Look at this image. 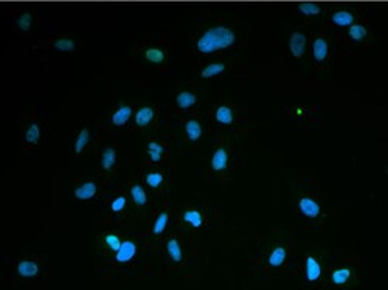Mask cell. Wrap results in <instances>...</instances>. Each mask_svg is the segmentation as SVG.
<instances>
[{"instance_id": "cell-1", "label": "cell", "mask_w": 388, "mask_h": 290, "mask_svg": "<svg viewBox=\"0 0 388 290\" xmlns=\"http://www.w3.org/2000/svg\"><path fill=\"white\" fill-rule=\"evenodd\" d=\"M235 41L236 34L228 26H213L199 37L196 47L200 53L208 54L231 47Z\"/></svg>"}, {"instance_id": "cell-2", "label": "cell", "mask_w": 388, "mask_h": 290, "mask_svg": "<svg viewBox=\"0 0 388 290\" xmlns=\"http://www.w3.org/2000/svg\"><path fill=\"white\" fill-rule=\"evenodd\" d=\"M289 48H290L292 56L297 57V59H300V57L305 54V50H306V36L300 31H294L289 37Z\"/></svg>"}, {"instance_id": "cell-3", "label": "cell", "mask_w": 388, "mask_h": 290, "mask_svg": "<svg viewBox=\"0 0 388 290\" xmlns=\"http://www.w3.org/2000/svg\"><path fill=\"white\" fill-rule=\"evenodd\" d=\"M137 253V245H135L132 240H124L121 242L120 248L115 251V261L116 263H129V261Z\"/></svg>"}, {"instance_id": "cell-4", "label": "cell", "mask_w": 388, "mask_h": 290, "mask_svg": "<svg viewBox=\"0 0 388 290\" xmlns=\"http://www.w3.org/2000/svg\"><path fill=\"white\" fill-rule=\"evenodd\" d=\"M298 208H300V211H302V214H305L306 217H317L320 214V205L310 197L300 199Z\"/></svg>"}, {"instance_id": "cell-5", "label": "cell", "mask_w": 388, "mask_h": 290, "mask_svg": "<svg viewBox=\"0 0 388 290\" xmlns=\"http://www.w3.org/2000/svg\"><path fill=\"white\" fill-rule=\"evenodd\" d=\"M228 165V154L224 148H219L211 157V168L215 171H224Z\"/></svg>"}, {"instance_id": "cell-6", "label": "cell", "mask_w": 388, "mask_h": 290, "mask_svg": "<svg viewBox=\"0 0 388 290\" xmlns=\"http://www.w3.org/2000/svg\"><path fill=\"white\" fill-rule=\"evenodd\" d=\"M322 275V267H320L318 261L314 256L306 258V278L309 281H317Z\"/></svg>"}, {"instance_id": "cell-7", "label": "cell", "mask_w": 388, "mask_h": 290, "mask_svg": "<svg viewBox=\"0 0 388 290\" xmlns=\"http://www.w3.org/2000/svg\"><path fill=\"white\" fill-rule=\"evenodd\" d=\"M96 194V185L93 182H85L75 189V197L80 200H89Z\"/></svg>"}, {"instance_id": "cell-8", "label": "cell", "mask_w": 388, "mask_h": 290, "mask_svg": "<svg viewBox=\"0 0 388 290\" xmlns=\"http://www.w3.org/2000/svg\"><path fill=\"white\" fill-rule=\"evenodd\" d=\"M17 273L22 278H33L39 273V265L33 261H22L17 265Z\"/></svg>"}, {"instance_id": "cell-9", "label": "cell", "mask_w": 388, "mask_h": 290, "mask_svg": "<svg viewBox=\"0 0 388 290\" xmlns=\"http://www.w3.org/2000/svg\"><path fill=\"white\" fill-rule=\"evenodd\" d=\"M312 53L317 61H325L329 53V45L323 37H317L312 44Z\"/></svg>"}, {"instance_id": "cell-10", "label": "cell", "mask_w": 388, "mask_h": 290, "mask_svg": "<svg viewBox=\"0 0 388 290\" xmlns=\"http://www.w3.org/2000/svg\"><path fill=\"white\" fill-rule=\"evenodd\" d=\"M131 115H132V109L129 107V105H121V107H118L113 115H112V123L115 126H123L128 123V120L131 118Z\"/></svg>"}, {"instance_id": "cell-11", "label": "cell", "mask_w": 388, "mask_h": 290, "mask_svg": "<svg viewBox=\"0 0 388 290\" xmlns=\"http://www.w3.org/2000/svg\"><path fill=\"white\" fill-rule=\"evenodd\" d=\"M331 21L337 25V26H349L351 24H354V16L349 13V11H335L333 16H331Z\"/></svg>"}, {"instance_id": "cell-12", "label": "cell", "mask_w": 388, "mask_h": 290, "mask_svg": "<svg viewBox=\"0 0 388 290\" xmlns=\"http://www.w3.org/2000/svg\"><path fill=\"white\" fill-rule=\"evenodd\" d=\"M154 118V109L152 107H141L137 115H135V124L140 128H146V126L152 121Z\"/></svg>"}, {"instance_id": "cell-13", "label": "cell", "mask_w": 388, "mask_h": 290, "mask_svg": "<svg viewBox=\"0 0 388 290\" xmlns=\"http://www.w3.org/2000/svg\"><path fill=\"white\" fill-rule=\"evenodd\" d=\"M185 132L191 141H197L202 135V126L197 120H188L185 124Z\"/></svg>"}, {"instance_id": "cell-14", "label": "cell", "mask_w": 388, "mask_h": 290, "mask_svg": "<svg viewBox=\"0 0 388 290\" xmlns=\"http://www.w3.org/2000/svg\"><path fill=\"white\" fill-rule=\"evenodd\" d=\"M196 95L191 93V92H182L177 95V98H176V103L180 109H190L193 107L194 104H196Z\"/></svg>"}, {"instance_id": "cell-15", "label": "cell", "mask_w": 388, "mask_h": 290, "mask_svg": "<svg viewBox=\"0 0 388 290\" xmlns=\"http://www.w3.org/2000/svg\"><path fill=\"white\" fill-rule=\"evenodd\" d=\"M366 28L363 26V25H360V24H351L349 25V30H348V34H349V37H351L353 41H356V42H360V41H363L365 37H366Z\"/></svg>"}, {"instance_id": "cell-16", "label": "cell", "mask_w": 388, "mask_h": 290, "mask_svg": "<svg viewBox=\"0 0 388 290\" xmlns=\"http://www.w3.org/2000/svg\"><path fill=\"white\" fill-rule=\"evenodd\" d=\"M284 261H286V250H284V247H277V248L270 253V256H269V264H270L272 267H279V265H283Z\"/></svg>"}, {"instance_id": "cell-17", "label": "cell", "mask_w": 388, "mask_h": 290, "mask_svg": "<svg viewBox=\"0 0 388 290\" xmlns=\"http://www.w3.org/2000/svg\"><path fill=\"white\" fill-rule=\"evenodd\" d=\"M166 251H168L169 258L174 261V263H180V261H182V248H180V244L177 242L176 239H169L168 240Z\"/></svg>"}, {"instance_id": "cell-18", "label": "cell", "mask_w": 388, "mask_h": 290, "mask_svg": "<svg viewBox=\"0 0 388 290\" xmlns=\"http://www.w3.org/2000/svg\"><path fill=\"white\" fill-rule=\"evenodd\" d=\"M183 220H185L187 224H190L191 227H194V228L202 227V222H203L202 214H200L197 210H188V211H185V214H183Z\"/></svg>"}, {"instance_id": "cell-19", "label": "cell", "mask_w": 388, "mask_h": 290, "mask_svg": "<svg viewBox=\"0 0 388 290\" xmlns=\"http://www.w3.org/2000/svg\"><path fill=\"white\" fill-rule=\"evenodd\" d=\"M115 161H116V152H115V149L106 148L104 152H103V157H101V166H103V169H106V171L112 169V166L115 165Z\"/></svg>"}, {"instance_id": "cell-20", "label": "cell", "mask_w": 388, "mask_h": 290, "mask_svg": "<svg viewBox=\"0 0 388 290\" xmlns=\"http://www.w3.org/2000/svg\"><path fill=\"white\" fill-rule=\"evenodd\" d=\"M349 278H351V270H349V268H337V270H334V272H333V276H331L333 283H334L335 286H342V284H345Z\"/></svg>"}, {"instance_id": "cell-21", "label": "cell", "mask_w": 388, "mask_h": 290, "mask_svg": "<svg viewBox=\"0 0 388 290\" xmlns=\"http://www.w3.org/2000/svg\"><path fill=\"white\" fill-rule=\"evenodd\" d=\"M216 121L221 124H230L233 121V112L227 105H219L216 109Z\"/></svg>"}, {"instance_id": "cell-22", "label": "cell", "mask_w": 388, "mask_h": 290, "mask_svg": "<svg viewBox=\"0 0 388 290\" xmlns=\"http://www.w3.org/2000/svg\"><path fill=\"white\" fill-rule=\"evenodd\" d=\"M144 57L149 61V62H154V64H162L165 61V53L160 48H148L146 52H144Z\"/></svg>"}, {"instance_id": "cell-23", "label": "cell", "mask_w": 388, "mask_h": 290, "mask_svg": "<svg viewBox=\"0 0 388 290\" xmlns=\"http://www.w3.org/2000/svg\"><path fill=\"white\" fill-rule=\"evenodd\" d=\"M131 196H132L134 202H135V204H137L139 207H143V205L148 202L146 192H144V189H143L140 185H134V186L131 188Z\"/></svg>"}, {"instance_id": "cell-24", "label": "cell", "mask_w": 388, "mask_h": 290, "mask_svg": "<svg viewBox=\"0 0 388 290\" xmlns=\"http://www.w3.org/2000/svg\"><path fill=\"white\" fill-rule=\"evenodd\" d=\"M224 70H225V65L224 64H210V65H207L205 69L200 72V76L207 79V78H213V76L219 75L221 72H224Z\"/></svg>"}, {"instance_id": "cell-25", "label": "cell", "mask_w": 388, "mask_h": 290, "mask_svg": "<svg viewBox=\"0 0 388 290\" xmlns=\"http://www.w3.org/2000/svg\"><path fill=\"white\" fill-rule=\"evenodd\" d=\"M89 138H90V133L87 129H83L80 132V135H78V138H76V143H75V152L76 154H81L84 151V148L87 146V143H89Z\"/></svg>"}, {"instance_id": "cell-26", "label": "cell", "mask_w": 388, "mask_h": 290, "mask_svg": "<svg viewBox=\"0 0 388 290\" xmlns=\"http://www.w3.org/2000/svg\"><path fill=\"white\" fill-rule=\"evenodd\" d=\"M166 225H168V214L166 212H160L154 222V228H152L154 235H162L165 228H166Z\"/></svg>"}, {"instance_id": "cell-27", "label": "cell", "mask_w": 388, "mask_h": 290, "mask_svg": "<svg viewBox=\"0 0 388 290\" xmlns=\"http://www.w3.org/2000/svg\"><path fill=\"white\" fill-rule=\"evenodd\" d=\"M31 21H33V17L30 13H22L16 19V25L21 31H28L31 28Z\"/></svg>"}, {"instance_id": "cell-28", "label": "cell", "mask_w": 388, "mask_h": 290, "mask_svg": "<svg viewBox=\"0 0 388 290\" xmlns=\"http://www.w3.org/2000/svg\"><path fill=\"white\" fill-rule=\"evenodd\" d=\"M148 154H149V158L152 161H159L162 158V154H163V146L155 141H151L148 144Z\"/></svg>"}, {"instance_id": "cell-29", "label": "cell", "mask_w": 388, "mask_h": 290, "mask_svg": "<svg viewBox=\"0 0 388 290\" xmlns=\"http://www.w3.org/2000/svg\"><path fill=\"white\" fill-rule=\"evenodd\" d=\"M300 9V13H303L305 16H318L320 13H322V9H320L318 5L315 3H310V2H305L298 6Z\"/></svg>"}, {"instance_id": "cell-30", "label": "cell", "mask_w": 388, "mask_h": 290, "mask_svg": "<svg viewBox=\"0 0 388 290\" xmlns=\"http://www.w3.org/2000/svg\"><path fill=\"white\" fill-rule=\"evenodd\" d=\"M39 137H41V129H39L37 124H31L30 128L27 129L25 132V140L31 144H36L39 141Z\"/></svg>"}, {"instance_id": "cell-31", "label": "cell", "mask_w": 388, "mask_h": 290, "mask_svg": "<svg viewBox=\"0 0 388 290\" xmlns=\"http://www.w3.org/2000/svg\"><path fill=\"white\" fill-rule=\"evenodd\" d=\"M55 48L59 52H73L75 50V42L69 37H61L55 42Z\"/></svg>"}, {"instance_id": "cell-32", "label": "cell", "mask_w": 388, "mask_h": 290, "mask_svg": "<svg viewBox=\"0 0 388 290\" xmlns=\"http://www.w3.org/2000/svg\"><path fill=\"white\" fill-rule=\"evenodd\" d=\"M162 182H163V176L160 172H151L146 177V183L151 188H159Z\"/></svg>"}, {"instance_id": "cell-33", "label": "cell", "mask_w": 388, "mask_h": 290, "mask_svg": "<svg viewBox=\"0 0 388 290\" xmlns=\"http://www.w3.org/2000/svg\"><path fill=\"white\" fill-rule=\"evenodd\" d=\"M104 242H106V245H108L112 251H116V250L120 248V245H121L120 237L115 236V235H108V236L104 237Z\"/></svg>"}, {"instance_id": "cell-34", "label": "cell", "mask_w": 388, "mask_h": 290, "mask_svg": "<svg viewBox=\"0 0 388 290\" xmlns=\"http://www.w3.org/2000/svg\"><path fill=\"white\" fill-rule=\"evenodd\" d=\"M126 207V197H123V196H120V197H116L113 202H112V205H111V210L113 211V212H120L123 208Z\"/></svg>"}]
</instances>
